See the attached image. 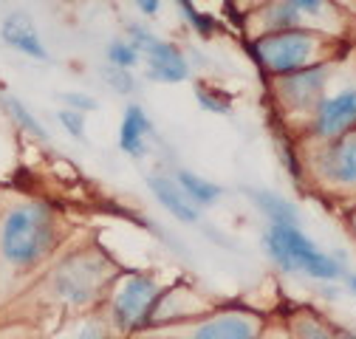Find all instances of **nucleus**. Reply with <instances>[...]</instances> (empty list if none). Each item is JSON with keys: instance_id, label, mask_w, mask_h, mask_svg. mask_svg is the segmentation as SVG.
Instances as JSON below:
<instances>
[{"instance_id": "obj_9", "label": "nucleus", "mask_w": 356, "mask_h": 339, "mask_svg": "<svg viewBox=\"0 0 356 339\" xmlns=\"http://www.w3.org/2000/svg\"><path fill=\"white\" fill-rule=\"evenodd\" d=\"M193 339H257V322L241 314H227L201 325Z\"/></svg>"}, {"instance_id": "obj_8", "label": "nucleus", "mask_w": 356, "mask_h": 339, "mask_svg": "<svg viewBox=\"0 0 356 339\" xmlns=\"http://www.w3.org/2000/svg\"><path fill=\"white\" fill-rule=\"evenodd\" d=\"M3 40L9 42V46L20 49L23 54H29V57L49 60L46 49H42V42H40V37H37L34 23H31L26 15H12V17L3 20Z\"/></svg>"}, {"instance_id": "obj_2", "label": "nucleus", "mask_w": 356, "mask_h": 339, "mask_svg": "<svg viewBox=\"0 0 356 339\" xmlns=\"http://www.w3.org/2000/svg\"><path fill=\"white\" fill-rule=\"evenodd\" d=\"M266 249L286 272H305L320 280H334L342 274L339 263L323 254L297 226H272L266 232Z\"/></svg>"}, {"instance_id": "obj_14", "label": "nucleus", "mask_w": 356, "mask_h": 339, "mask_svg": "<svg viewBox=\"0 0 356 339\" xmlns=\"http://www.w3.org/2000/svg\"><path fill=\"white\" fill-rule=\"evenodd\" d=\"M249 198L275 221V226H297V221H300L297 218V209L289 201H283L280 195L263 192V190H249Z\"/></svg>"}, {"instance_id": "obj_7", "label": "nucleus", "mask_w": 356, "mask_h": 339, "mask_svg": "<svg viewBox=\"0 0 356 339\" xmlns=\"http://www.w3.org/2000/svg\"><path fill=\"white\" fill-rule=\"evenodd\" d=\"M353 122H356V88H348V91H342V94H337L320 105L317 133L334 136V133H342Z\"/></svg>"}, {"instance_id": "obj_20", "label": "nucleus", "mask_w": 356, "mask_h": 339, "mask_svg": "<svg viewBox=\"0 0 356 339\" xmlns=\"http://www.w3.org/2000/svg\"><path fill=\"white\" fill-rule=\"evenodd\" d=\"M60 122L65 124V131H68L71 136H76V139H82V136H85V131H82V119H79L76 113L63 110V113H60Z\"/></svg>"}, {"instance_id": "obj_17", "label": "nucleus", "mask_w": 356, "mask_h": 339, "mask_svg": "<svg viewBox=\"0 0 356 339\" xmlns=\"http://www.w3.org/2000/svg\"><path fill=\"white\" fill-rule=\"evenodd\" d=\"M6 108L20 119V124H23V127H29V131H31V133H37L40 139H46V131L40 127V122H37V119H34V116H31V113L17 102V99H6Z\"/></svg>"}, {"instance_id": "obj_21", "label": "nucleus", "mask_w": 356, "mask_h": 339, "mask_svg": "<svg viewBox=\"0 0 356 339\" xmlns=\"http://www.w3.org/2000/svg\"><path fill=\"white\" fill-rule=\"evenodd\" d=\"M300 339H334V336L325 328L314 325V322H302L300 325Z\"/></svg>"}, {"instance_id": "obj_10", "label": "nucleus", "mask_w": 356, "mask_h": 339, "mask_svg": "<svg viewBox=\"0 0 356 339\" xmlns=\"http://www.w3.org/2000/svg\"><path fill=\"white\" fill-rule=\"evenodd\" d=\"M325 176L337 184H356V133L331 147L325 156Z\"/></svg>"}, {"instance_id": "obj_4", "label": "nucleus", "mask_w": 356, "mask_h": 339, "mask_svg": "<svg viewBox=\"0 0 356 339\" xmlns=\"http://www.w3.org/2000/svg\"><path fill=\"white\" fill-rule=\"evenodd\" d=\"M130 31H133V49L147 54V71H150L153 79L181 82L187 76V63H184L181 54H178L175 46L156 40L153 34H147L145 28H136V26H130Z\"/></svg>"}, {"instance_id": "obj_11", "label": "nucleus", "mask_w": 356, "mask_h": 339, "mask_svg": "<svg viewBox=\"0 0 356 339\" xmlns=\"http://www.w3.org/2000/svg\"><path fill=\"white\" fill-rule=\"evenodd\" d=\"M150 133V122L145 116V110L139 105H130L122 122V133H119V144L127 156H145V136Z\"/></svg>"}, {"instance_id": "obj_23", "label": "nucleus", "mask_w": 356, "mask_h": 339, "mask_svg": "<svg viewBox=\"0 0 356 339\" xmlns=\"http://www.w3.org/2000/svg\"><path fill=\"white\" fill-rule=\"evenodd\" d=\"M108 76H111V85H113L116 91H122V94L133 91V82H130V76H127V74H124L122 68H119V71H111Z\"/></svg>"}, {"instance_id": "obj_5", "label": "nucleus", "mask_w": 356, "mask_h": 339, "mask_svg": "<svg viewBox=\"0 0 356 339\" xmlns=\"http://www.w3.org/2000/svg\"><path fill=\"white\" fill-rule=\"evenodd\" d=\"M159 297V286L147 277H133L124 283V288L119 291L116 297V306H113V314H116V322L122 328H136L145 322V317L150 314L153 303Z\"/></svg>"}, {"instance_id": "obj_6", "label": "nucleus", "mask_w": 356, "mask_h": 339, "mask_svg": "<svg viewBox=\"0 0 356 339\" xmlns=\"http://www.w3.org/2000/svg\"><path fill=\"white\" fill-rule=\"evenodd\" d=\"M99 274L102 266L97 261L88 258H76L71 263H65L57 274V291L71 303H85L88 297L94 294V288L99 286Z\"/></svg>"}, {"instance_id": "obj_26", "label": "nucleus", "mask_w": 356, "mask_h": 339, "mask_svg": "<svg viewBox=\"0 0 356 339\" xmlns=\"http://www.w3.org/2000/svg\"><path fill=\"white\" fill-rule=\"evenodd\" d=\"M348 286H350V291L356 294V277H350V283H348Z\"/></svg>"}, {"instance_id": "obj_25", "label": "nucleus", "mask_w": 356, "mask_h": 339, "mask_svg": "<svg viewBox=\"0 0 356 339\" xmlns=\"http://www.w3.org/2000/svg\"><path fill=\"white\" fill-rule=\"evenodd\" d=\"M139 9H142V12H147V15H153V12L159 9V3H139Z\"/></svg>"}, {"instance_id": "obj_24", "label": "nucleus", "mask_w": 356, "mask_h": 339, "mask_svg": "<svg viewBox=\"0 0 356 339\" xmlns=\"http://www.w3.org/2000/svg\"><path fill=\"white\" fill-rule=\"evenodd\" d=\"M63 99L74 108H82V110H97V102L91 97H79V94H63Z\"/></svg>"}, {"instance_id": "obj_15", "label": "nucleus", "mask_w": 356, "mask_h": 339, "mask_svg": "<svg viewBox=\"0 0 356 339\" xmlns=\"http://www.w3.org/2000/svg\"><path fill=\"white\" fill-rule=\"evenodd\" d=\"M175 179H178V184H181L184 195H190V198L198 201V204H212V201H218V195H220V187L204 181V179L195 176V173H187V170H178Z\"/></svg>"}, {"instance_id": "obj_18", "label": "nucleus", "mask_w": 356, "mask_h": 339, "mask_svg": "<svg viewBox=\"0 0 356 339\" xmlns=\"http://www.w3.org/2000/svg\"><path fill=\"white\" fill-rule=\"evenodd\" d=\"M297 17H300V3H283V6H275L272 9L269 23L272 26H291Z\"/></svg>"}, {"instance_id": "obj_1", "label": "nucleus", "mask_w": 356, "mask_h": 339, "mask_svg": "<svg viewBox=\"0 0 356 339\" xmlns=\"http://www.w3.org/2000/svg\"><path fill=\"white\" fill-rule=\"evenodd\" d=\"M54 243V218L46 206L29 204L15 212H9V218L3 221V254L17 263H34L49 251Z\"/></svg>"}, {"instance_id": "obj_3", "label": "nucleus", "mask_w": 356, "mask_h": 339, "mask_svg": "<svg viewBox=\"0 0 356 339\" xmlns=\"http://www.w3.org/2000/svg\"><path fill=\"white\" fill-rule=\"evenodd\" d=\"M314 51V37L308 31H280L257 42V57L272 71H294L308 63Z\"/></svg>"}, {"instance_id": "obj_13", "label": "nucleus", "mask_w": 356, "mask_h": 339, "mask_svg": "<svg viewBox=\"0 0 356 339\" xmlns=\"http://www.w3.org/2000/svg\"><path fill=\"white\" fill-rule=\"evenodd\" d=\"M323 76H325V71H323V68L302 71V74H297V76L286 79L283 91H286V97H289L294 105H311V102L317 99V94L323 91Z\"/></svg>"}, {"instance_id": "obj_19", "label": "nucleus", "mask_w": 356, "mask_h": 339, "mask_svg": "<svg viewBox=\"0 0 356 339\" xmlns=\"http://www.w3.org/2000/svg\"><path fill=\"white\" fill-rule=\"evenodd\" d=\"M198 99H201V105H204L207 110H215V113H229V102H227V99H218V97L207 94L204 88L198 91Z\"/></svg>"}, {"instance_id": "obj_27", "label": "nucleus", "mask_w": 356, "mask_h": 339, "mask_svg": "<svg viewBox=\"0 0 356 339\" xmlns=\"http://www.w3.org/2000/svg\"><path fill=\"white\" fill-rule=\"evenodd\" d=\"M345 339H356V336H345Z\"/></svg>"}, {"instance_id": "obj_22", "label": "nucleus", "mask_w": 356, "mask_h": 339, "mask_svg": "<svg viewBox=\"0 0 356 339\" xmlns=\"http://www.w3.org/2000/svg\"><path fill=\"white\" fill-rule=\"evenodd\" d=\"M181 9H184V15L198 26V31H201V34H209V28H212V20H209V17H201L190 3H181Z\"/></svg>"}, {"instance_id": "obj_12", "label": "nucleus", "mask_w": 356, "mask_h": 339, "mask_svg": "<svg viewBox=\"0 0 356 339\" xmlns=\"http://www.w3.org/2000/svg\"><path fill=\"white\" fill-rule=\"evenodd\" d=\"M147 184H150V190L156 192V198L161 201V206H164V209H170L178 221H187V224H195V221H198V212H195V209L187 204L184 192L178 190V187H175L170 179L150 176V179H147Z\"/></svg>"}, {"instance_id": "obj_16", "label": "nucleus", "mask_w": 356, "mask_h": 339, "mask_svg": "<svg viewBox=\"0 0 356 339\" xmlns=\"http://www.w3.org/2000/svg\"><path fill=\"white\" fill-rule=\"evenodd\" d=\"M108 57H111V63H113L116 68H122V71L139 63V51L133 49L130 42H122V40L111 42V49H108Z\"/></svg>"}]
</instances>
